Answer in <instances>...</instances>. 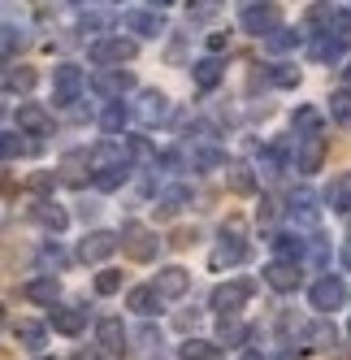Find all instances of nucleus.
<instances>
[{"label":"nucleus","instance_id":"obj_28","mask_svg":"<svg viewBox=\"0 0 351 360\" xmlns=\"http://www.w3.org/2000/svg\"><path fill=\"white\" fill-rule=\"evenodd\" d=\"M22 295L35 300V304H48V308H53V304H57V295H61V282H57L53 274H39V278H31L27 287H22Z\"/></svg>","mask_w":351,"mask_h":360},{"label":"nucleus","instance_id":"obj_45","mask_svg":"<svg viewBox=\"0 0 351 360\" xmlns=\"http://www.w3.org/2000/svg\"><path fill=\"white\" fill-rule=\"evenodd\" d=\"M330 35H334L343 48H351V9H338V13H334V27H330Z\"/></svg>","mask_w":351,"mask_h":360},{"label":"nucleus","instance_id":"obj_34","mask_svg":"<svg viewBox=\"0 0 351 360\" xmlns=\"http://www.w3.org/2000/svg\"><path fill=\"white\" fill-rule=\"evenodd\" d=\"M35 83H39V74H35L31 65H13V70H5V91H18V96H27Z\"/></svg>","mask_w":351,"mask_h":360},{"label":"nucleus","instance_id":"obj_25","mask_svg":"<svg viewBox=\"0 0 351 360\" xmlns=\"http://www.w3.org/2000/svg\"><path fill=\"white\" fill-rule=\"evenodd\" d=\"M273 261H295V265H304V252H308V239H299L291 235V230H282V235H273Z\"/></svg>","mask_w":351,"mask_h":360},{"label":"nucleus","instance_id":"obj_9","mask_svg":"<svg viewBox=\"0 0 351 360\" xmlns=\"http://www.w3.org/2000/svg\"><path fill=\"white\" fill-rule=\"evenodd\" d=\"M131 330L121 326V317H100L95 321V347L105 352V356H126L131 347Z\"/></svg>","mask_w":351,"mask_h":360},{"label":"nucleus","instance_id":"obj_41","mask_svg":"<svg viewBox=\"0 0 351 360\" xmlns=\"http://www.w3.org/2000/svg\"><path fill=\"white\" fill-rule=\"evenodd\" d=\"M304 339H308L312 347H334V339H338V330H334L330 321H317V326H308V330H304Z\"/></svg>","mask_w":351,"mask_h":360},{"label":"nucleus","instance_id":"obj_61","mask_svg":"<svg viewBox=\"0 0 351 360\" xmlns=\"http://www.w3.org/2000/svg\"><path fill=\"white\" fill-rule=\"evenodd\" d=\"M39 360H57V356H39Z\"/></svg>","mask_w":351,"mask_h":360},{"label":"nucleus","instance_id":"obj_46","mask_svg":"<svg viewBox=\"0 0 351 360\" xmlns=\"http://www.w3.org/2000/svg\"><path fill=\"white\" fill-rule=\"evenodd\" d=\"M126 178H131V165H121V169H109V174H100V178H95V187H100V191H117L121 183H126Z\"/></svg>","mask_w":351,"mask_h":360},{"label":"nucleus","instance_id":"obj_49","mask_svg":"<svg viewBox=\"0 0 351 360\" xmlns=\"http://www.w3.org/2000/svg\"><path fill=\"white\" fill-rule=\"evenodd\" d=\"M225 44H230V31H213V35H208V57H217Z\"/></svg>","mask_w":351,"mask_h":360},{"label":"nucleus","instance_id":"obj_3","mask_svg":"<svg viewBox=\"0 0 351 360\" xmlns=\"http://www.w3.org/2000/svg\"><path fill=\"white\" fill-rule=\"evenodd\" d=\"M278 27H282V9L273 0H252V5L239 9V31L256 35V39H269Z\"/></svg>","mask_w":351,"mask_h":360},{"label":"nucleus","instance_id":"obj_26","mask_svg":"<svg viewBox=\"0 0 351 360\" xmlns=\"http://www.w3.org/2000/svg\"><path fill=\"white\" fill-rule=\"evenodd\" d=\"M131 360H157L161 356V330L157 326H139L135 330V347L126 352Z\"/></svg>","mask_w":351,"mask_h":360},{"label":"nucleus","instance_id":"obj_13","mask_svg":"<svg viewBox=\"0 0 351 360\" xmlns=\"http://www.w3.org/2000/svg\"><path fill=\"white\" fill-rule=\"evenodd\" d=\"M18 131L22 135H53V113L39 100H22L18 105Z\"/></svg>","mask_w":351,"mask_h":360},{"label":"nucleus","instance_id":"obj_1","mask_svg":"<svg viewBox=\"0 0 351 360\" xmlns=\"http://www.w3.org/2000/svg\"><path fill=\"white\" fill-rule=\"evenodd\" d=\"M139 57V44L131 35H105V39H95L87 48V61L100 65V70H117V65H126Z\"/></svg>","mask_w":351,"mask_h":360},{"label":"nucleus","instance_id":"obj_51","mask_svg":"<svg viewBox=\"0 0 351 360\" xmlns=\"http://www.w3.org/2000/svg\"><path fill=\"white\" fill-rule=\"evenodd\" d=\"M169 243H173V248H191V243H195V230H173Z\"/></svg>","mask_w":351,"mask_h":360},{"label":"nucleus","instance_id":"obj_30","mask_svg":"<svg viewBox=\"0 0 351 360\" xmlns=\"http://www.w3.org/2000/svg\"><path fill=\"white\" fill-rule=\"evenodd\" d=\"M139 117H143V122H165V117H169V96L157 91V87L143 91V96H139Z\"/></svg>","mask_w":351,"mask_h":360},{"label":"nucleus","instance_id":"obj_11","mask_svg":"<svg viewBox=\"0 0 351 360\" xmlns=\"http://www.w3.org/2000/svg\"><path fill=\"white\" fill-rule=\"evenodd\" d=\"M265 282H269L273 291L291 295V291L304 287V265H295V261H269L265 265Z\"/></svg>","mask_w":351,"mask_h":360},{"label":"nucleus","instance_id":"obj_8","mask_svg":"<svg viewBox=\"0 0 351 360\" xmlns=\"http://www.w3.org/2000/svg\"><path fill=\"white\" fill-rule=\"evenodd\" d=\"M91 91L113 105V100H121L126 91H135V74H131L126 65H117V70H95V74H91Z\"/></svg>","mask_w":351,"mask_h":360},{"label":"nucleus","instance_id":"obj_55","mask_svg":"<svg viewBox=\"0 0 351 360\" xmlns=\"http://www.w3.org/2000/svg\"><path fill=\"white\" fill-rule=\"evenodd\" d=\"M343 87H347V91H351V61H347V65H343Z\"/></svg>","mask_w":351,"mask_h":360},{"label":"nucleus","instance_id":"obj_16","mask_svg":"<svg viewBox=\"0 0 351 360\" xmlns=\"http://www.w3.org/2000/svg\"><path fill=\"white\" fill-rule=\"evenodd\" d=\"M247 256H252V243H247V239H221L213 248V256H208V265L213 269H234V265L247 261Z\"/></svg>","mask_w":351,"mask_h":360},{"label":"nucleus","instance_id":"obj_56","mask_svg":"<svg viewBox=\"0 0 351 360\" xmlns=\"http://www.w3.org/2000/svg\"><path fill=\"white\" fill-rule=\"evenodd\" d=\"M239 360H269V356H260V352H243Z\"/></svg>","mask_w":351,"mask_h":360},{"label":"nucleus","instance_id":"obj_29","mask_svg":"<svg viewBox=\"0 0 351 360\" xmlns=\"http://www.w3.org/2000/svg\"><path fill=\"white\" fill-rule=\"evenodd\" d=\"M308 57H312L317 65H334V61L343 57V44H338L334 35H312V39H308Z\"/></svg>","mask_w":351,"mask_h":360},{"label":"nucleus","instance_id":"obj_17","mask_svg":"<svg viewBox=\"0 0 351 360\" xmlns=\"http://www.w3.org/2000/svg\"><path fill=\"white\" fill-rule=\"evenodd\" d=\"M48 321H53L57 334H83L87 330V308H74V304H53V313H48Z\"/></svg>","mask_w":351,"mask_h":360},{"label":"nucleus","instance_id":"obj_22","mask_svg":"<svg viewBox=\"0 0 351 360\" xmlns=\"http://www.w3.org/2000/svg\"><path fill=\"white\" fill-rule=\"evenodd\" d=\"M291 131H295V139L325 135V117H321V109H312V105H299V109L291 113Z\"/></svg>","mask_w":351,"mask_h":360},{"label":"nucleus","instance_id":"obj_33","mask_svg":"<svg viewBox=\"0 0 351 360\" xmlns=\"http://www.w3.org/2000/svg\"><path fill=\"white\" fill-rule=\"evenodd\" d=\"M13 339H18V347L39 352V347H44V339H48V330H44L39 321H18V326H13Z\"/></svg>","mask_w":351,"mask_h":360},{"label":"nucleus","instance_id":"obj_36","mask_svg":"<svg viewBox=\"0 0 351 360\" xmlns=\"http://www.w3.org/2000/svg\"><path fill=\"white\" fill-rule=\"evenodd\" d=\"M187 204V187H169L161 200H157V217L161 221H169V217H178V209Z\"/></svg>","mask_w":351,"mask_h":360},{"label":"nucleus","instance_id":"obj_59","mask_svg":"<svg viewBox=\"0 0 351 360\" xmlns=\"http://www.w3.org/2000/svg\"><path fill=\"white\" fill-rule=\"evenodd\" d=\"M69 5H95V0H69Z\"/></svg>","mask_w":351,"mask_h":360},{"label":"nucleus","instance_id":"obj_47","mask_svg":"<svg viewBox=\"0 0 351 360\" xmlns=\"http://www.w3.org/2000/svg\"><path fill=\"white\" fill-rule=\"evenodd\" d=\"M278 213H282V209H278V200H273V195H260V209H256V221H260V226H269V221H278Z\"/></svg>","mask_w":351,"mask_h":360},{"label":"nucleus","instance_id":"obj_52","mask_svg":"<svg viewBox=\"0 0 351 360\" xmlns=\"http://www.w3.org/2000/svg\"><path fill=\"white\" fill-rule=\"evenodd\" d=\"M173 321H178V330H191V326L199 321V313H178V317H173Z\"/></svg>","mask_w":351,"mask_h":360},{"label":"nucleus","instance_id":"obj_50","mask_svg":"<svg viewBox=\"0 0 351 360\" xmlns=\"http://www.w3.org/2000/svg\"><path fill=\"white\" fill-rule=\"evenodd\" d=\"M53 183H57V174H35V178H31V191H48Z\"/></svg>","mask_w":351,"mask_h":360},{"label":"nucleus","instance_id":"obj_44","mask_svg":"<svg viewBox=\"0 0 351 360\" xmlns=\"http://www.w3.org/2000/svg\"><path fill=\"white\" fill-rule=\"evenodd\" d=\"M121 278H126L121 269H100L95 274V295H117L121 291Z\"/></svg>","mask_w":351,"mask_h":360},{"label":"nucleus","instance_id":"obj_21","mask_svg":"<svg viewBox=\"0 0 351 360\" xmlns=\"http://www.w3.org/2000/svg\"><path fill=\"white\" fill-rule=\"evenodd\" d=\"M325 204H330V213L351 217V169H343V174L330 178V187H325Z\"/></svg>","mask_w":351,"mask_h":360},{"label":"nucleus","instance_id":"obj_42","mask_svg":"<svg viewBox=\"0 0 351 360\" xmlns=\"http://www.w3.org/2000/svg\"><path fill=\"white\" fill-rule=\"evenodd\" d=\"M18 48H22V31H18V27H0V65L13 61Z\"/></svg>","mask_w":351,"mask_h":360},{"label":"nucleus","instance_id":"obj_20","mask_svg":"<svg viewBox=\"0 0 351 360\" xmlns=\"http://www.w3.org/2000/svg\"><path fill=\"white\" fill-rule=\"evenodd\" d=\"M31 217L44 226V230H53V235H61V230L69 226V213L61 209V204L57 200H48V195H39L35 204H31Z\"/></svg>","mask_w":351,"mask_h":360},{"label":"nucleus","instance_id":"obj_39","mask_svg":"<svg viewBox=\"0 0 351 360\" xmlns=\"http://www.w3.org/2000/svg\"><path fill=\"white\" fill-rule=\"evenodd\" d=\"M27 139H22V131H0V161H18L27 157Z\"/></svg>","mask_w":351,"mask_h":360},{"label":"nucleus","instance_id":"obj_15","mask_svg":"<svg viewBox=\"0 0 351 360\" xmlns=\"http://www.w3.org/2000/svg\"><path fill=\"white\" fill-rule=\"evenodd\" d=\"M152 287L161 291V300H183V295L191 291V274H187L183 265H165V269H157Z\"/></svg>","mask_w":351,"mask_h":360},{"label":"nucleus","instance_id":"obj_2","mask_svg":"<svg viewBox=\"0 0 351 360\" xmlns=\"http://www.w3.org/2000/svg\"><path fill=\"white\" fill-rule=\"evenodd\" d=\"M256 282L252 278H230V282H217L213 295H208V308H217V317H239L247 300H252Z\"/></svg>","mask_w":351,"mask_h":360},{"label":"nucleus","instance_id":"obj_60","mask_svg":"<svg viewBox=\"0 0 351 360\" xmlns=\"http://www.w3.org/2000/svg\"><path fill=\"white\" fill-rule=\"evenodd\" d=\"M0 326H5V308H0Z\"/></svg>","mask_w":351,"mask_h":360},{"label":"nucleus","instance_id":"obj_7","mask_svg":"<svg viewBox=\"0 0 351 360\" xmlns=\"http://www.w3.org/2000/svg\"><path fill=\"white\" fill-rule=\"evenodd\" d=\"M121 248V230H91V235L79 239V261L83 265H100Z\"/></svg>","mask_w":351,"mask_h":360},{"label":"nucleus","instance_id":"obj_12","mask_svg":"<svg viewBox=\"0 0 351 360\" xmlns=\"http://www.w3.org/2000/svg\"><path fill=\"white\" fill-rule=\"evenodd\" d=\"M121 27L135 31L139 39H161L169 27H165V18L157 9H131V13H121Z\"/></svg>","mask_w":351,"mask_h":360},{"label":"nucleus","instance_id":"obj_19","mask_svg":"<svg viewBox=\"0 0 351 360\" xmlns=\"http://www.w3.org/2000/svg\"><path fill=\"white\" fill-rule=\"evenodd\" d=\"M286 217L295 221V226H317V195L308 191V187H299V191H291V200H286Z\"/></svg>","mask_w":351,"mask_h":360},{"label":"nucleus","instance_id":"obj_35","mask_svg":"<svg viewBox=\"0 0 351 360\" xmlns=\"http://www.w3.org/2000/svg\"><path fill=\"white\" fill-rule=\"evenodd\" d=\"M252 339V326H243L239 317H221V330H217V343H247Z\"/></svg>","mask_w":351,"mask_h":360},{"label":"nucleus","instance_id":"obj_5","mask_svg":"<svg viewBox=\"0 0 351 360\" xmlns=\"http://www.w3.org/2000/svg\"><path fill=\"white\" fill-rule=\"evenodd\" d=\"M308 304L317 308V313H334V308L347 304V282L338 274H321L312 287H308Z\"/></svg>","mask_w":351,"mask_h":360},{"label":"nucleus","instance_id":"obj_57","mask_svg":"<svg viewBox=\"0 0 351 360\" xmlns=\"http://www.w3.org/2000/svg\"><path fill=\"white\" fill-rule=\"evenodd\" d=\"M147 5H152V9H157V13H161V9H165V5H173V0H147Z\"/></svg>","mask_w":351,"mask_h":360},{"label":"nucleus","instance_id":"obj_48","mask_svg":"<svg viewBox=\"0 0 351 360\" xmlns=\"http://www.w3.org/2000/svg\"><path fill=\"white\" fill-rule=\"evenodd\" d=\"M217 5H221V0H195V5H191V18H213Z\"/></svg>","mask_w":351,"mask_h":360},{"label":"nucleus","instance_id":"obj_38","mask_svg":"<svg viewBox=\"0 0 351 360\" xmlns=\"http://www.w3.org/2000/svg\"><path fill=\"white\" fill-rule=\"evenodd\" d=\"M299 39H304V31H295V27H278V31L265 39V48H269V53H291V48H299Z\"/></svg>","mask_w":351,"mask_h":360},{"label":"nucleus","instance_id":"obj_54","mask_svg":"<svg viewBox=\"0 0 351 360\" xmlns=\"http://www.w3.org/2000/svg\"><path fill=\"white\" fill-rule=\"evenodd\" d=\"M338 261H343V265H347V269H351V239H347V243H343V252H338Z\"/></svg>","mask_w":351,"mask_h":360},{"label":"nucleus","instance_id":"obj_53","mask_svg":"<svg viewBox=\"0 0 351 360\" xmlns=\"http://www.w3.org/2000/svg\"><path fill=\"white\" fill-rule=\"evenodd\" d=\"M74 360H105V352H100V347L95 352H74Z\"/></svg>","mask_w":351,"mask_h":360},{"label":"nucleus","instance_id":"obj_40","mask_svg":"<svg viewBox=\"0 0 351 360\" xmlns=\"http://www.w3.org/2000/svg\"><path fill=\"white\" fill-rule=\"evenodd\" d=\"M126 152H131V161H139V165H157V148H152V139H147V135H131L126 139Z\"/></svg>","mask_w":351,"mask_h":360},{"label":"nucleus","instance_id":"obj_14","mask_svg":"<svg viewBox=\"0 0 351 360\" xmlns=\"http://www.w3.org/2000/svg\"><path fill=\"white\" fill-rule=\"evenodd\" d=\"M87 161H91V183H95L100 174H109V169H121V165H131V161H126V152H121L113 139H105V143L87 148Z\"/></svg>","mask_w":351,"mask_h":360},{"label":"nucleus","instance_id":"obj_27","mask_svg":"<svg viewBox=\"0 0 351 360\" xmlns=\"http://www.w3.org/2000/svg\"><path fill=\"white\" fill-rule=\"evenodd\" d=\"M225 187H230L234 195H252L256 191V169L247 161H230L225 165Z\"/></svg>","mask_w":351,"mask_h":360},{"label":"nucleus","instance_id":"obj_6","mask_svg":"<svg viewBox=\"0 0 351 360\" xmlns=\"http://www.w3.org/2000/svg\"><path fill=\"white\" fill-rule=\"evenodd\" d=\"M83 87H87V74H83V65L61 61V65L53 70V105H74V100L83 96Z\"/></svg>","mask_w":351,"mask_h":360},{"label":"nucleus","instance_id":"obj_23","mask_svg":"<svg viewBox=\"0 0 351 360\" xmlns=\"http://www.w3.org/2000/svg\"><path fill=\"white\" fill-rule=\"evenodd\" d=\"M161 291L152 287V282H147V287H131L126 291V308L131 313H139V317H152V313H161Z\"/></svg>","mask_w":351,"mask_h":360},{"label":"nucleus","instance_id":"obj_32","mask_svg":"<svg viewBox=\"0 0 351 360\" xmlns=\"http://www.w3.org/2000/svg\"><path fill=\"white\" fill-rule=\"evenodd\" d=\"M126 122H131V109L121 105V100H113V105H105V113H100V131H105V135H121Z\"/></svg>","mask_w":351,"mask_h":360},{"label":"nucleus","instance_id":"obj_62","mask_svg":"<svg viewBox=\"0 0 351 360\" xmlns=\"http://www.w3.org/2000/svg\"><path fill=\"white\" fill-rule=\"evenodd\" d=\"M347 334H351V321H347Z\"/></svg>","mask_w":351,"mask_h":360},{"label":"nucleus","instance_id":"obj_24","mask_svg":"<svg viewBox=\"0 0 351 360\" xmlns=\"http://www.w3.org/2000/svg\"><path fill=\"white\" fill-rule=\"evenodd\" d=\"M191 79H195L199 91H213V87L225 79V61H221V57H199V61L191 65Z\"/></svg>","mask_w":351,"mask_h":360},{"label":"nucleus","instance_id":"obj_4","mask_svg":"<svg viewBox=\"0 0 351 360\" xmlns=\"http://www.w3.org/2000/svg\"><path fill=\"white\" fill-rule=\"evenodd\" d=\"M121 252H126L131 261H139V265L157 261V252H161L157 230H152V226H143V221H126V226H121Z\"/></svg>","mask_w":351,"mask_h":360},{"label":"nucleus","instance_id":"obj_58","mask_svg":"<svg viewBox=\"0 0 351 360\" xmlns=\"http://www.w3.org/2000/svg\"><path fill=\"white\" fill-rule=\"evenodd\" d=\"M9 113V105H5V91H0V117H5Z\"/></svg>","mask_w":351,"mask_h":360},{"label":"nucleus","instance_id":"obj_37","mask_svg":"<svg viewBox=\"0 0 351 360\" xmlns=\"http://www.w3.org/2000/svg\"><path fill=\"white\" fill-rule=\"evenodd\" d=\"M330 117L343 126V131H351V91H347V87L330 91Z\"/></svg>","mask_w":351,"mask_h":360},{"label":"nucleus","instance_id":"obj_31","mask_svg":"<svg viewBox=\"0 0 351 360\" xmlns=\"http://www.w3.org/2000/svg\"><path fill=\"white\" fill-rule=\"evenodd\" d=\"M178 356L183 360H225L221 343H213V339H187V343H178Z\"/></svg>","mask_w":351,"mask_h":360},{"label":"nucleus","instance_id":"obj_18","mask_svg":"<svg viewBox=\"0 0 351 360\" xmlns=\"http://www.w3.org/2000/svg\"><path fill=\"white\" fill-rule=\"evenodd\" d=\"M61 183L65 187H83L87 178H91V161H87V148H74V152H65L61 157Z\"/></svg>","mask_w":351,"mask_h":360},{"label":"nucleus","instance_id":"obj_10","mask_svg":"<svg viewBox=\"0 0 351 360\" xmlns=\"http://www.w3.org/2000/svg\"><path fill=\"white\" fill-rule=\"evenodd\" d=\"M330 157V135H312V139H299L295 148V169L299 174H317Z\"/></svg>","mask_w":351,"mask_h":360},{"label":"nucleus","instance_id":"obj_43","mask_svg":"<svg viewBox=\"0 0 351 360\" xmlns=\"http://www.w3.org/2000/svg\"><path fill=\"white\" fill-rule=\"evenodd\" d=\"M299 79H304L299 65H269V83L273 87H299Z\"/></svg>","mask_w":351,"mask_h":360}]
</instances>
